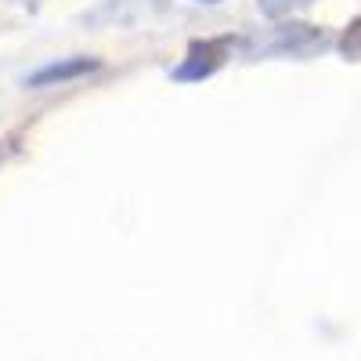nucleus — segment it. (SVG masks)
<instances>
[{"instance_id": "obj_1", "label": "nucleus", "mask_w": 361, "mask_h": 361, "mask_svg": "<svg viewBox=\"0 0 361 361\" xmlns=\"http://www.w3.org/2000/svg\"><path fill=\"white\" fill-rule=\"evenodd\" d=\"M83 69H94V62H73V66H51V69H44L33 83H47V80H69V76H76V73H83Z\"/></svg>"}]
</instances>
